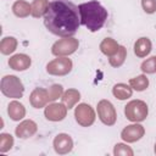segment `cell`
<instances>
[{"instance_id": "6da1fadb", "label": "cell", "mask_w": 156, "mask_h": 156, "mask_svg": "<svg viewBox=\"0 0 156 156\" xmlns=\"http://www.w3.org/2000/svg\"><path fill=\"white\" fill-rule=\"evenodd\" d=\"M78 11L79 9L68 0H54L44 15V24L55 35L71 37L80 26Z\"/></svg>"}, {"instance_id": "7a4b0ae2", "label": "cell", "mask_w": 156, "mask_h": 156, "mask_svg": "<svg viewBox=\"0 0 156 156\" xmlns=\"http://www.w3.org/2000/svg\"><path fill=\"white\" fill-rule=\"evenodd\" d=\"M80 13V24L85 26L90 32H96L102 28L107 18L106 9L96 0L80 4L78 6Z\"/></svg>"}, {"instance_id": "3957f363", "label": "cell", "mask_w": 156, "mask_h": 156, "mask_svg": "<svg viewBox=\"0 0 156 156\" xmlns=\"http://www.w3.org/2000/svg\"><path fill=\"white\" fill-rule=\"evenodd\" d=\"M0 89L4 95H6L7 98H13V99L22 98L23 91H24V87L21 79L17 78L16 76H5L1 79Z\"/></svg>"}, {"instance_id": "277c9868", "label": "cell", "mask_w": 156, "mask_h": 156, "mask_svg": "<svg viewBox=\"0 0 156 156\" xmlns=\"http://www.w3.org/2000/svg\"><path fill=\"white\" fill-rule=\"evenodd\" d=\"M124 115L132 122H141L147 116V105L141 100H133L126 105Z\"/></svg>"}, {"instance_id": "5b68a950", "label": "cell", "mask_w": 156, "mask_h": 156, "mask_svg": "<svg viewBox=\"0 0 156 156\" xmlns=\"http://www.w3.org/2000/svg\"><path fill=\"white\" fill-rule=\"evenodd\" d=\"M78 40L76 38H71V37H65L63 39L57 40L52 48H51V52L56 56H65V55H71L73 54L77 49H78Z\"/></svg>"}, {"instance_id": "8992f818", "label": "cell", "mask_w": 156, "mask_h": 156, "mask_svg": "<svg viewBox=\"0 0 156 156\" xmlns=\"http://www.w3.org/2000/svg\"><path fill=\"white\" fill-rule=\"evenodd\" d=\"M74 117L82 127H89L95 121V112L88 104H79L74 110Z\"/></svg>"}, {"instance_id": "52a82bcc", "label": "cell", "mask_w": 156, "mask_h": 156, "mask_svg": "<svg viewBox=\"0 0 156 156\" xmlns=\"http://www.w3.org/2000/svg\"><path fill=\"white\" fill-rule=\"evenodd\" d=\"M72 69V61L67 57H57L46 65V71L49 74L65 76Z\"/></svg>"}, {"instance_id": "ba28073f", "label": "cell", "mask_w": 156, "mask_h": 156, "mask_svg": "<svg viewBox=\"0 0 156 156\" xmlns=\"http://www.w3.org/2000/svg\"><path fill=\"white\" fill-rule=\"evenodd\" d=\"M98 115L101 122L107 126L115 124L116 118H117V113H116L113 105L107 100H101L98 104Z\"/></svg>"}, {"instance_id": "9c48e42d", "label": "cell", "mask_w": 156, "mask_h": 156, "mask_svg": "<svg viewBox=\"0 0 156 156\" xmlns=\"http://www.w3.org/2000/svg\"><path fill=\"white\" fill-rule=\"evenodd\" d=\"M45 117L49 121H62L67 115V107L65 104H50L45 107Z\"/></svg>"}, {"instance_id": "30bf717a", "label": "cell", "mask_w": 156, "mask_h": 156, "mask_svg": "<svg viewBox=\"0 0 156 156\" xmlns=\"http://www.w3.org/2000/svg\"><path fill=\"white\" fill-rule=\"evenodd\" d=\"M72 147H73V140L68 134L61 133L56 135V138L54 139V149L60 155L68 154L72 150Z\"/></svg>"}, {"instance_id": "8fae6325", "label": "cell", "mask_w": 156, "mask_h": 156, "mask_svg": "<svg viewBox=\"0 0 156 156\" xmlns=\"http://www.w3.org/2000/svg\"><path fill=\"white\" fill-rule=\"evenodd\" d=\"M144 133H145V130H144L143 126H140V124H130V126H127L122 130L121 136L127 143H134V141L139 140L144 135Z\"/></svg>"}, {"instance_id": "7c38bea8", "label": "cell", "mask_w": 156, "mask_h": 156, "mask_svg": "<svg viewBox=\"0 0 156 156\" xmlns=\"http://www.w3.org/2000/svg\"><path fill=\"white\" fill-rule=\"evenodd\" d=\"M38 126L35 122H33L32 119H27L21 122L17 127H16V135L21 139H27L33 136L37 133Z\"/></svg>"}, {"instance_id": "4fadbf2b", "label": "cell", "mask_w": 156, "mask_h": 156, "mask_svg": "<svg viewBox=\"0 0 156 156\" xmlns=\"http://www.w3.org/2000/svg\"><path fill=\"white\" fill-rule=\"evenodd\" d=\"M30 57L24 55V54H17L13 55L12 57H10L9 60V65L12 69L15 71H24L27 68H29L30 66Z\"/></svg>"}, {"instance_id": "5bb4252c", "label": "cell", "mask_w": 156, "mask_h": 156, "mask_svg": "<svg viewBox=\"0 0 156 156\" xmlns=\"http://www.w3.org/2000/svg\"><path fill=\"white\" fill-rule=\"evenodd\" d=\"M29 101L32 104L33 107L35 108H40V107H44L45 104L49 101V96H48V91L43 88H35L30 96H29Z\"/></svg>"}, {"instance_id": "9a60e30c", "label": "cell", "mask_w": 156, "mask_h": 156, "mask_svg": "<svg viewBox=\"0 0 156 156\" xmlns=\"http://www.w3.org/2000/svg\"><path fill=\"white\" fill-rule=\"evenodd\" d=\"M151 51V41L149 38H140L134 44V52L138 57H145Z\"/></svg>"}, {"instance_id": "2e32d148", "label": "cell", "mask_w": 156, "mask_h": 156, "mask_svg": "<svg viewBox=\"0 0 156 156\" xmlns=\"http://www.w3.org/2000/svg\"><path fill=\"white\" fill-rule=\"evenodd\" d=\"M7 112H9V116H10L11 119L20 121V119H22L24 117L26 108H24V106L21 102H18V101H11L10 105H9Z\"/></svg>"}, {"instance_id": "e0dca14e", "label": "cell", "mask_w": 156, "mask_h": 156, "mask_svg": "<svg viewBox=\"0 0 156 156\" xmlns=\"http://www.w3.org/2000/svg\"><path fill=\"white\" fill-rule=\"evenodd\" d=\"M80 99V94L76 89H68L62 94V102L67 108H72Z\"/></svg>"}, {"instance_id": "ac0fdd59", "label": "cell", "mask_w": 156, "mask_h": 156, "mask_svg": "<svg viewBox=\"0 0 156 156\" xmlns=\"http://www.w3.org/2000/svg\"><path fill=\"white\" fill-rule=\"evenodd\" d=\"M118 48H119V45L117 44V41L113 40V39H111V38L104 39V40L101 41V44H100V50H101V52L105 54L106 56H112V55H115V54L117 52Z\"/></svg>"}, {"instance_id": "d6986e66", "label": "cell", "mask_w": 156, "mask_h": 156, "mask_svg": "<svg viewBox=\"0 0 156 156\" xmlns=\"http://www.w3.org/2000/svg\"><path fill=\"white\" fill-rule=\"evenodd\" d=\"M12 11L17 17H27L29 13H32V5L23 0H18L13 4Z\"/></svg>"}, {"instance_id": "ffe728a7", "label": "cell", "mask_w": 156, "mask_h": 156, "mask_svg": "<svg viewBox=\"0 0 156 156\" xmlns=\"http://www.w3.org/2000/svg\"><path fill=\"white\" fill-rule=\"evenodd\" d=\"M112 93L115 95V98L119 99V100H126L128 98L132 96V87L127 85V84H123V83H119V84H116L112 89Z\"/></svg>"}, {"instance_id": "44dd1931", "label": "cell", "mask_w": 156, "mask_h": 156, "mask_svg": "<svg viewBox=\"0 0 156 156\" xmlns=\"http://www.w3.org/2000/svg\"><path fill=\"white\" fill-rule=\"evenodd\" d=\"M49 7V1L48 0H34L32 2V16L38 18L45 15L46 10Z\"/></svg>"}, {"instance_id": "7402d4cb", "label": "cell", "mask_w": 156, "mask_h": 156, "mask_svg": "<svg viewBox=\"0 0 156 156\" xmlns=\"http://www.w3.org/2000/svg\"><path fill=\"white\" fill-rule=\"evenodd\" d=\"M17 48V40L13 37H6L0 43V51L4 55L12 54Z\"/></svg>"}, {"instance_id": "603a6c76", "label": "cell", "mask_w": 156, "mask_h": 156, "mask_svg": "<svg viewBox=\"0 0 156 156\" xmlns=\"http://www.w3.org/2000/svg\"><path fill=\"white\" fill-rule=\"evenodd\" d=\"M127 57V50L124 46H119L117 52L112 56H110V65L112 67H119L121 65H123L124 60Z\"/></svg>"}, {"instance_id": "cb8c5ba5", "label": "cell", "mask_w": 156, "mask_h": 156, "mask_svg": "<svg viewBox=\"0 0 156 156\" xmlns=\"http://www.w3.org/2000/svg\"><path fill=\"white\" fill-rule=\"evenodd\" d=\"M129 84H130L132 89H134V90H136V91H143V90H145V89L147 88V85H149V79H147L144 74H141V76H138V77H135V78H132V79L129 80Z\"/></svg>"}, {"instance_id": "d4e9b609", "label": "cell", "mask_w": 156, "mask_h": 156, "mask_svg": "<svg viewBox=\"0 0 156 156\" xmlns=\"http://www.w3.org/2000/svg\"><path fill=\"white\" fill-rule=\"evenodd\" d=\"M13 145V138L11 134L7 133H2L0 135V151L1 152H6L7 150H10Z\"/></svg>"}, {"instance_id": "484cf974", "label": "cell", "mask_w": 156, "mask_h": 156, "mask_svg": "<svg viewBox=\"0 0 156 156\" xmlns=\"http://www.w3.org/2000/svg\"><path fill=\"white\" fill-rule=\"evenodd\" d=\"M141 71L144 73H154L156 72V56H152L141 63Z\"/></svg>"}, {"instance_id": "4316f807", "label": "cell", "mask_w": 156, "mask_h": 156, "mask_svg": "<svg viewBox=\"0 0 156 156\" xmlns=\"http://www.w3.org/2000/svg\"><path fill=\"white\" fill-rule=\"evenodd\" d=\"M113 154L116 156H133V150L124 144H116Z\"/></svg>"}, {"instance_id": "83f0119b", "label": "cell", "mask_w": 156, "mask_h": 156, "mask_svg": "<svg viewBox=\"0 0 156 156\" xmlns=\"http://www.w3.org/2000/svg\"><path fill=\"white\" fill-rule=\"evenodd\" d=\"M63 93V89L60 84H54L49 90H48V96H49V101H54L56 99H58Z\"/></svg>"}, {"instance_id": "f1b7e54d", "label": "cell", "mask_w": 156, "mask_h": 156, "mask_svg": "<svg viewBox=\"0 0 156 156\" xmlns=\"http://www.w3.org/2000/svg\"><path fill=\"white\" fill-rule=\"evenodd\" d=\"M141 6L146 13H154L156 11V0H141Z\"/></svg>"}, {"instance_id": "f546056e", "label": "cell", "mask_w": 156, "mask_h": 156, "mask_svg": "<svg viewBox=\"0 0 156 156\" xmlns=\"http://www.w3.org/2000/svg\"><path fill=\"white\" fill-rule=\"evenodd\" d=\"M155 154H156V144H155Z\"/></svg>"}]
</instances>
